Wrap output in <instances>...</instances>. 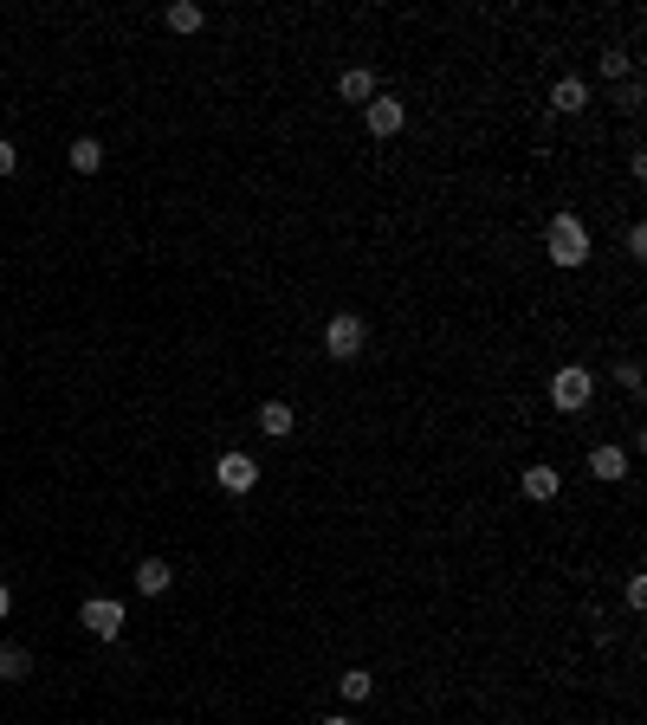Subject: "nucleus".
<instances>
[{
    "mask_svg": "<svg viewBox=\"0 0 647 725\" xmlns=\"http://www.w3.org/2000/svg\"><path fill=\"white\" fill-rule=\"evenodd\" d=\"M337 98H343V104H369V98H376V72H363V65H350V72L337 78Z\"/></svg>",
    "mask_w": 647,
    "mask_h": 725,
    "instance_id": "8",
    "label": "nucleus"
},
{
    "mask_svg": "<svg viewBox=\"0 0 647 725\" xmlns=\"http://www.w3.org/2000/svg\"><path fill=\"white\" fill-rule=\"evenodd\" d=\"M589 395H596V376H589L583 363H563L557 376H550V402H557L563 415H576V408H589Z\"/></svg>",
    "mask_w": 647,
    "mask_h": 725,
    "instance_id": "2",
    "label": "nucleus"
},
{
    "mask_svg": "<svg viewBox=\"0 0 647 725\" xmlns=\"http://www.w3.org/2000/svg\"><path fill=\"white\" fill-rule=\"evenodd\" d=\"M550 104H557L563 117H576L589 104V85H583V78H557V85H550Z\"/></svg>",
    "mask_w": 647,
    "mask_h": 725,
    "instance_id": "11",
    "label": "nucleus"
},
{
    "mask_svg": "<svg viewBox=\"0 0 647 725\" xmlns=\"http://www.w3.org/2000/svg\"><path fill=\"white\" fill-rule=\"evenodd\" d=\"M7 609H13V596H7V583H0V622H7Z\"/></svg>",
    "mask_w": 647,
    "mask_h": 725,
    "instance_id": "20",
    "label": "nucleus"
},
{
    "mask_svg": "<svg viewBox=\"0 0 647 725\" xmlns=\"http://www.w3.org/2000/svg\"><path fill=\"white\" fill-rule=\"evenodd\" d=\"M518 486H525V499L550 505V499L563 492V473H557V467H525V480H518Z\"/></svg>",
    "mask_w": 647,
    "mask_h": 725,
    "instance_id": "7",
    "label": "nucleus"
},
{
    "mask_svg": "<svg viewBox=\"0 0 647 725\" xmlns=\"http://www.w3.org/2000/svg\"><path fill=\"white\" fill-rule=\"evenodd\" d=\"M26 674H33V654L20 641H0V680H26Z\"/></svg>",
    "mask_w": 647,
    "mask_h": 725,
    "instance_id": "13",
    "label": "nucleus"
},
{
    "mask_svg": "<svg viewBox=\"0 0 647 725\" xmlns=\"http://www.w3.org/2000/svg\"><path fill=\"white\" fill-rule=\"evenodd\" d=\"M13 169H20V149H13V143H0V175H13Z\"/></svg>",
    "mask_w": 647,
    "mask_h": 725,
    "instance_id": "19",
    "label": "nucleus"
},
{
    "mask_svg": "<svg viewBox=\"0 0 647 725\" xmlns=\"http://www.w3.org/2000/svg\"><path fill=\"white\" fill-rule=\"evenodd\" d=\"M318 725H350V719H318Z\"/></svg>",
    "mask_w": 647,
    "mask_h": 725,
    "instance_id": "21",
    "label": "nucleus"
},
{
    "mask_svg": "<svg viewBox=\"0 0 647 725\" xmlns=\"http://www.w3.org/2000/svg\"><path fill=\"white\" fill-rule=\"evenodd\" d=\"M589 473L596 480H628V454L622 447H589Z\"/></svg>",
    "mask_w": 647,
    "mask_h": 725,
    "instance_id": "10",
    "label": "nucleus"
},
{
    "mask_svg": "<svg viewBox=\"0 0 647 725\" xmlns=\"http://www.w3.org/2000/svg\"><path fill=\"white\" fill-rule=\"evenodd\" d=\"M259 428H266L272 441H285V434L298 428V408L292 402H259Z\"/></svg>",
    "mask_w": 647,
    "mask_h": 725,
    "instance_id": "9",
    "label": "nucleus"
},
{
    "mask_svg": "<svg viewBox=\"0 0 647 725\" xmlns=\"http://www.w3.org/2000/svg\"><path fill=\"white\" fill-rule=\"evenodd\" d=\"M169 26H175V33H201V26H208V13H201L195 0H175V7H169Z\"/></svg>",
    "mask_w": 647,
    "mask_h": 725,
    "instance_id": "15",
    "label": "nucleus"
},
{
    "mask_svg": "<svg viewBox=\"0 0 647 725\" xmlns=\"http://www.w3.org/2000/svg\"><path fill=\"white\" fill-rule=\"evenodd\" d=\"M214 480L227 486V492H253V486H259V460L233 447V454H220V460H214Z\"/></svg>",
    "mask_w": 647,
    "mask_h": 725,
    "instance_id": "4",
    "label": "nucleus"
},
{
    "mask_svg": "<svg viewBox=\"0 0 647 725\" xmlns=\"http://www.w3.org/2000/svg\"><path fill=\"white\" fill-rule=\"evenodd\" d=\"M363 123H369V136H402V123H408V111H402V98H369L363 104Z\"/></svg>",
    "mask_w": 647,
    "mask_h": 725,
    "instance_id": "5",
    "label": "nucleus"
},
{
    "mask_svg": "<svg viewBox=\"0 0 647 725\" xmlns=\"http://www.w3.org/2000/svg\"><path fill=\"white\" fill-rule=\"evenodd\" d=\"M85 628L98 641H117L123 635V603H117V596H91V603H85Z\"/></svg>",
    "mask_w": 647,
    "mask_h": 725,
    "instance_id": "6",
    "label": "nucleus"
},
{
    "mask_svg": "<svg viewBox=\"0 0 647 725\" xmlns=\"http://www.w3.org/2000/svg\"><path fill=\"white\" fill-rule=\"evenodd\" d=\"M65 162H72L78 175H98V169H104V149H98V136H78V143H72V156H65Z\"/></svg>",
    "mask_w": 647,
    "mask_h": 725,
    "instance_id": "14",
    "label": "nucleus"
},
{
    "mask_svg": "<svg viewBox=\"0 0 647 725\" xmlns=\"http://www.w3.org/2000/svg\"><path fill=\"white\" fill-rule=\"evenodd\" d=\"M615 382H622L628 395H641V363H622V369H615Z\"/></svg>",
    "mask_w": 647,
    "mask_h": 725,
    "instance_id": "18",
    "label": "nucleus"
},
{
    "mask_svg": "<svg viewBox=\"0 0 647 725\" xmlns=\"http://www.w3.org/2000/svg\"><path fill=\"white\" fill-rule=\"evenodd\" d=\"M544 246H550V259H557L563 272H576L589 259V227L576 221V214H557V221H550V234H544Z\"/></svg>",
    "mask_w": 647,
    "mask_h": 725,
    "instance_id": "1",
    "label": "nucleus"
},
{
    "mask_svg": "<svg viewBox=\"0 0 647 725\" xmlns=\"http://www.w3.org/2000/svg\"><path fill=\"white\" fill-rule=\"evenodd\" d=\"M363 318H356V311H337V318L324 324V350H330V363H350L356 350H363Z\"/></svg>",
    "mask_w": 647,
    "mask_h": 725,
    "instance_id": "3",
    "label": "nucleus"
},
{
    "mask_svg": "<svg viewBox=\"0 0 647 725\" xmlns=\"http://www.w3.org/2000/svg\"><path fill=\"white\" fill-rule=\"evenodd\" d=\"M602 78H635V59L628 52H602Z\"/></svg>",
    "mask_w": 647,
    "mask_h": 725,
    "instance_id": "17",
    "label": "nucleus"
},
{
    "mask_svg": "<svg viewBox=\"0 0 647 725\" xmlns=\"http://www.w3.org/2000/svg\"><path fill=\"white\" fill-rule=\"evenodd\" d=\"M337 693H343V700L356 706V700H369V693H376V680H369L363 667H350V674H337Z\"/></svg>",
    "mask_w": 647,
    "mask_h": 725,
    "instance_id": "16",
    "label": "nucleus"
},
{
    "mask_svg": "<svg viewBox=\"0 0 647 725\" xmlns=\"http://www.w3.org/2000/svg\"><path fill=\"white\" fill-rule=\"evenodd\" d=\"M169 583H175V570L162 564V557H143V564H136V590H143V596H162Z\"/></svg>",
    "mask_w": 647,
    "mask_h": 725,
    "instance_id": "12",
    "label": "nucleus"
}]
</instances>
